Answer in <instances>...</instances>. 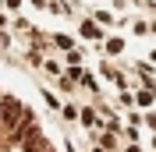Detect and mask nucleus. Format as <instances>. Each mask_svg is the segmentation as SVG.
I'll use <instances>...</instances> for the list:
<instances>
[{
  "label": "nucleus",
  "mask_w": 156,
  "mask_h": 152,
  "mask_svg": "<svg viewBox=\"0 0 156 152\" xmlns=\"http://www.w3.org/2000/svg\"><path fill=\"white\" fill-rule=\"evenodd\" d=\"M0 117L7 127H18V117H21V103L18 99H0Z\"/></svg>",
  "instance_id": "nucleus-1"
},
{
  "label": "nucleus",
  "mask_w": 156,
  "mask_h": 152,
  "mask_svg": "<svg viewBox=\"0 0 156 152\" xmlns=\"http://www.w3.org/2000/svg\"><path fill=\"white\" fill-rule=\"evenodd\" d=\"M107 53H121V39H110V43H107Z\"/></svg>",
  "instance_id": "nucleus-2"
}]
</instances>
